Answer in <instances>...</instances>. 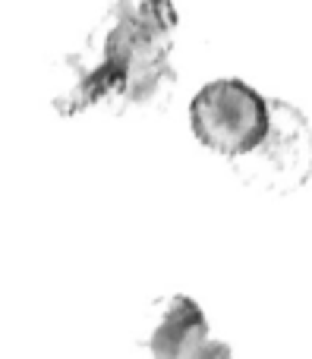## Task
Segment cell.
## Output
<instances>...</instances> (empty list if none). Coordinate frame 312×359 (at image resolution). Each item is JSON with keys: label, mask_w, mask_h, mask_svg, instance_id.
Instances as JSON below:
<instances>
[{"label": "cell", "mask_w": 312, "mask_h": 359, "mask_svg": "<svg viewBox=\"0 0 312 359\" xmlns=\"http://www.w3.org/2000/svg\"><path fill=\"white\" fill-rule=\"evenodd\" d=\"M149 353L158 359H212L231 356V347L212 337L208 318L196 299L174 293L158 303L155 325L149 331Z\"/></svg>", "instance_id": "cell-4"}, {"label": "cell", "mask_w": 312, "mask_h": 359, "mask_svg": "<svg viewBox=\"0 0 312 359\" xmlns=\"http://www.w3.org/2000/svg\"><path fill=\"white\" fill-rule=\"evenodd\" d=\"M180 13L174 0H117L60 69L54 107L63 117L88 111H161L177 88L174 44Z\"/></svg>", "instance_id": "cell-1"}, {"label": "cell", "mask_w": 312, "mask_h": 359, "mask_svg": "<svg viewBox=\"0 0 312 359\" xmlns=\"http://www.w3.org/2000/svg\"><path fill=\"white\" fill-rule=\"evenodd\" d=\"M193 136L221 158H240L269 130V98L243 79H215L189 101Z\"/></svg>", "instance_id": "cell-3"}, {"label": "cell", "mask_w": 312, "mask_h": 359, "mask_svg": "<svg viewBox=\"0 0 312 359\" xmlns=\"http://www.w3.org/2000/svg\"><path fill=\"white\" fill-rule=\"evenodd\" d=\"M231 170L246 189L294 196L312 177V123L297 104L269 98V130L246 155L231 158Z\"/></svg>", "instance_id": "cell-2"}]
</instances>
